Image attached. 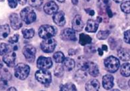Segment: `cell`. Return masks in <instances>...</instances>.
Masks as SVG:
<instances>
[{"label":"cell","instance_id":"cell-1","mask_svg":"<svg viewBox=\"0 0 130 91\" xmlns=\"http://www.w3.org/2000/svg\"><path fill=\"white\" fill-rule=\"evenodd\" d=\"M30 72V67L25 63H19L15 67L14 73L15 77L19 80L23 81L28 77Z\"/></svg>","mask_w":130,"mask_h":91},{"label":"cell","instance_id":"cell-2","mask_svg":"<svg viewBox=\"0 0 130 91\" xmlns=\"http://www.w3.org/2000/svg\"><path fill=\"white\" fill-rule=\"evenodd\" d=\"M21 19L26 24H31L35 21L37 16L34 10L31 7H27L21 10L20 13Z\"/></svg>","mask_w":130,"mask_h":91},{"label":"cell","instance_id":"cell-3","mask_svg":"<svg viewBox=\"0 0 130 91\" xmlns=\"http://www.w3.org/2000/svg\"><path fill=\"white\" fill-rule=\"evenodd\" d=\"M35 79L44 85H49L52 82L51 73L47 69H39L35 72Z\"/></svg>","mask_w":130,"mask_h":91},{"label":"cell","instance_id":"cell-4","mask_svg":"<svg viewBox=\"0 0 130 91\" xmlns=\"http://www.w3.org/2000/svg\"><path fill=\"white\" fill-rule=\"evenodd\" d=\"M57 33L56 28L50 25H43L39 29V35L43 39L53 37Z\"/></svg>","mask_w":130,"mask_h":91},{"label":"cell","instance_id":"cell-5","mask_svg":"<svg viewBox=\"0 0 130 91\" xmlns=\"http://www.w3.org/2000/svg\"><path fill=\"white\" fill-rule=\"evenodd\" d=\"M120 65V60L116 57L110 56L104 60V66L108 72L113 73L118 70Z\"/></svg>","mask_w":130,"mask_h":91},{"label":"cell","instance_id":"cell-6","mask_svg":"<svg viewBox=\"0 0 130 91\" xmlns=\"http://www.w3.org/2000/svg\"><path fill=\"white\" fill-rule=\"evenodd\" d=\"M57 46V41L53 37L44 39L41 43V48L45 53H52Z\"/></svg>","mask_w":130,"mask_h":91},{"label":"cell","instance_id":"cell-7","mask_svg":"<svg viewBox=\"0 0 130 91\" xmlns=\"http://www.w3.org/2000/svg\"><path fill=\"white\" fill-rule=\"evenodd\" d=\"M23 54L25 57L26 60L29 63H32L35 60L36 55V49L31 45H27L23 48Z\"/></svg>","mask_w":130,"mask_h":91},{"label":"cell","instance_id":"cell-8","mask_svg":"<svg viewBox=\"0 0 130 91\" xmlns=\"http://www.w3.org/2000/svg\"><path fill=\"white\" fill-rule=\"evenodd\" d=\"M53 66V60L50 57L41 56L37 61V67L39 69H48Z\"/></svg>","mask_w":130,"mask_h":91},{"label":"cell","instance_id":"cell-9","mask_svg":"<svg viewBox=\"0 0 130 91\" xmlns=\"http://www.w3.org/2000/svg\"><path fill=\"white\" fill-rule=\"evenodd\" d=\"M60 37L66 41H75L76 40L75 31L70 28H67L62 30L60 33Z\"/></svg>","mask_w":130,"mask_h":91},{"label":"cell","instance_id":"cell-10","mask_svg":"<svg viewBox=\"0 0 130 91\" xmlns=\"http://www.w3.org/2000/svg\"><path fill=\"white\" fill-rule=\"evenodd\" d=\"M16 58L17 55L14 51H11L4 55L3 61L9 67H13L16 65Z\"/></svg>","mask_w":130,"mask_h":91},{"label":"cell","instance_id":"cell-11","mask_svg":"<svg viewBox=\"0 0 130 91\" xmlns=\"http://www.w3.org/2000/svg\"><path fill=\"white\" fill-rule=\"evenodd\" d=\"M11 27L14 30H18L22 27V21L17 13H11L9 16Z\"/></svg>","mask_w":130,"mask_h":91},{"label":"cell","instance_id":"cell-12","mask_svg":"<svg viewBox=\"0 0 130 91\" xmlns=\"http://www.w3.org/2000/svg\"><path fill=\"white\" fill-rule=\"evenodd\" d=\"M53 19L55 23L58 26L62 27L66 23V19H65V14L63 11H59L53 14Z\"/></svg>","mask_w":130,"mask_h":91},{"label":"cell","instance_id":"cell-13","mask_svg":"<svg viewBox=\"0 0 130 91\" xmlns=\"http://www.w3.org/2000/svg\"><path fill=\"white\" fill-rule=\"evenodd\" d=\"M85 70L93 77H96L100 74L99 68L97 64L94 62H91V61L88 62L87 66L86 67Z\"/></svg>","mask_w":130,"mask_h":91},{"label":"cell","instance_id":"cell-14","mask_svg":"<svg viewBox=\"0 0 130 91\" xmlns=\"http://www.w3.org/2000/svg\"><path fill=\"white\" fill-rule=\"evenodd\" d=\"M84 22L80 15H76L74 17L72 22V29L75 31H81L84 27Z\"/></svg>","mask_w":130,"mask_h":91},{"label":"cell","instance_id":"cell-15","mask_svg":"<svg viewBox=\"0 0 130 91\" xmlns=\"http://www.w3.org/2000/svg\"><path fill=\"white\" fill-rule=\"evenodd\" d=\"M43 10L48 15H53L58 10V6L54 2H49L46 3L43 7Z\"/></svg>","mask_w":130,"mask_h":91},{"label":"cell","instance_id":"cell-16","mask_svg":"<svg viewBox=\"0 0 130 91\" xmlns=\"http://www.w3.org/2000/svg\"><path fill=\"white\" fill-rule=\"evenodd\" d=\"M113 77L111 74H106L102 78V86L106 90H110L114 85Z\"/></svg>","mask_w":130,"mask_h":91},{"label":"cell","instance_id":"cell-17","mask_svg":"<svg viewBox=\"0 0 130 91\" xmlns=\"http://www.w3.org/2000/svg\"><path fill=\"white\" fill-rule=\"evenodd\" d=\"M99 27V23L94 19H88L86 25L85 30L88 33H95Z\"/></svg>","mask_w":130,"mask_h":91},{"label":"cell","instance_id":"cell-18","mask_svg":"<svg viewBox=\"0 0 130 91\" xmlns=\"http://www.w3.org/2000/svg\"><path fill=\"white\" fill-rule=\"evenodd\" d=\"M100 87V84L99 81L96 79L90 80L85 84V89L88 91L98 90Z\"/></svg>","mask_w":130,"mask_h":91},{"label":"cell","instance_id":"cell-19","mask_svg":"<svg viewBox=\"0 0 130 91\" xmlns=\"http://www.w3.org/2000/svg\"><path fill=\"white\" fill-rule=\"evenodd\" d=\"M86 77H87V72L82 69H78L74 74V79L78 83L84 82Z\"/></svg>","mask_w":130,"mask_h":91},{"label":"cell","instance_id":"cell-20","mask_svg":"<svg viewBox=\"0 0 130 91\" xmlns=\"http://www.w3.org/2000/svg\"><path fill=\"white\" fill-rule=\"evenodd\" d=\"M62 66L64 69L68 71H71L75 67V61L70 58H65L62 62Z\"/></svg>","mask_w":130,"mask_h":91},{"label":"cell","instance_id":"cell-21","mask_svg":"<svg viewBox=\"0 0 130 91\" xmlns=\"http://www.w3.org/2000/svg\"><path fill=\"white\" fill-rule=\"evenodd\" d=\"M119 58L123 61L129 60V51L125 48H120L118 50Z\"/></svg>","mask_w":130,"mask_h":91},{"label":"cell","instance_id":"cell-22","mask_svg":"<svg viewBox=\"0 0 130 91\" xmlns=\"http://www.w3.org/2000/svg\"><path fill=\"white\" fill-rule=\"evenodd\" d=\"M10 33V27L9 25L5 24L0 25V40L5 39Z\"/></svg>","mask_w":130,"mask_h":91},{"label":"cell","instance_id":"cell-23","mask_svg":"<svg viewBox=\"0 0 130 91\" xmlns=\"http://www.w3.org/2000/svg\"><path fill=\"white\" fill-rule=\"evenodd\" d=\"M92 38L88 35L86 34H84V33H81L80 34V36H79V43L82 46H85V45H87L88 44H90L92 43Z\"/></svg>","mask_w":130,"mask_h":91},{"label":"cell","instance_id":"cell-24","mask_svg":"<svg viewBox=\"0 0 130 91\" xmlns=\"http://www.w3.org/2000/svg\"><path fill=\"white\" fill-rule=\"evenodd\" d=\"M11 79V74L7 69L3 67L0 69V79L7 81Z\"/></svg>","mask_w":130,"mask_h":91},{"label":"cell","instance_id":"cell-25","mask_svg":"<svg viewBox=\"0 0 130 91\" xmlns=\"http://www.w3.org/2000/svg\"><path fill=\"white\" fill-rule=\"evenodd\" d=\"M89 62V60H88L87 58L84 56H80L78 58L77 60V64L78 67L80 68V69H82L83 70H85L86 67L87 66L88 63Z\"/></svg>","mask_w":130,"mask_h":91},{"label":"cell","instance_id":"cell-26","mask_svg":"<svg viewBox=\"0 0 130 91\" xmlns=\"http://www.w3.org/2000/svg\"><path fill=\"white\" fill-rule=\"evenodd\" d=\"M130 65L129 63L123 64L121 66L120 68V72L122 76L125 77H128L130 75V70H129Z\"/></svg>","mask_w":130,"mask_h":91},{"label":"cell","instance_id":"cell-27","mask_svg":"<svg viewBox=\"0 0 130 91\" xmlns=\"http://www.w3.org/2000/svg\"><path fill=\"white\" fill-rule=\"evenodd\" d=\"M12 47L6 43H0V55H4L9 51H11Z\"/></svg>","mask_w":130,"mask_h":91},{"label":"cell","instance_id":"cell-28","mask_svg":"<svg viewBox=\"0 0 130 91\" xmlns=\"http://www.w3.org/2000/svg\"><path fill=\"white\" fill-rule=\"evenodd\" d=\"M23 37L27 39H31L35 35V30L33 29H24L22 30Z\"/></svg>","mask_w":130,"mask_h":91},{"label":"cell","instance_id":"cell-29","mask_svg":"<svg viewBox=\"0 0 130 91\" xmlns=\"http://www.w3.org/2000/svg\"><path fill=\"white\" fill-rule=\"evenodd\" d=\"M60 90H77V88L76 87V86L73 83H66L64 84H61L60 86Z\"/></svg>","mask_w":130,"mask_h":91},{"label":"cell","instance_id":"cell-30","mask_svg":"<svg viewBox=\"0 0 130 91\" xmlns=\"http://www.w3.org/2000/svg\"><path fill=\"white\" fill-rule=\"evenodd\" d=\"M65 57L61 51H57L56 52L54 55H53V59L55 62L57 63H61L63 62V60H64Z\"/></svg>","mask_w":130,"mask_h":91},{"label":"cell","instance_id":"cell-31","mask_svg":"<svg viewBox=\"0 0 130 91\" xmlns=\"http://www.w3.org/2000/svg\"><path fill=\"white\" fill-rule=\"evenodd\" d=\"M111 4V0H98V5L100 8L105 9L108 7H110Z\"/></svg>","mask_w":130,"mask_h":91},{"label":"cell","instance_id":"cell-32","mask_svg":"<svg viewBox=\"0 0 130 91\" xmlns=\"http://www.w3.org/2000/svg\"><path fill=\"white\" fill-rule=\"evenodd\" d=\"M110 34V32L108 30H105V31H100L97 33V38L100 40H105L109 37Z\"/></svg>","mask_w":130,"mask_h":91},{"label":"cell","instance_id":"cell-33","mask_svg":"<svg viewBox=\"0 0 130 91\" xmlns=\"http://www.w3.org/2000/svg\"><path fill=\"white\" fill-rule=\"evenodd\" d=\"M64 69L63 66L58 65L54 70L55 76L58 78L62 77L64 75Z\"/></svg>","mask_w":130,"mask_h":91},{"label":"cell","instance_id":"cell-34","mask_svg":"<svg viewBox=\"0 0 130 91\" xmlns=\"http://www.w3.org/2000/svg\"><path fill=\"white\" fill-rule=\"evenodd\" d=\"M121 9L123 13H130V2L127 1V2H123L121 4Z\"/></svg>","mask_w":130,"mask_h":91},{"label":"cell","instance_id":"cell-35","mask_svg":"<svg viewBox=\"0 0 130 91\" xmlns=\"http://www.w3.org/2000/svg\"><path fill=\"white\" fill-rule=\"evenodd\" d=\"M44 0H29V4L32 7H40L43 3Z\"/></svg>","mask_w":130,"mask_h":91},{"label":"cell","instance_id":"cell-36","mask_svg":"<svg viewBox=\"0 0 130 91\" xmlns=\"http://www.w3.org/2000/svg\"><path fill=\"white\" fill-rule=\"evenodd\" d=\"M96 51V49H95L94 45H90V44H88V45H87V46H86V47L84 48V52H86V53L94 54Z\"/></svg>","mask_w":130,"mask_h":91},{"label":"cell","instance_id":"cell-37","mask_svg":"<svg viewBox=\"0 0 130 91\" xmlns=\"http://www.w3.org/2000/svg\"><path fill=\"white\" fill-rule=\"evenodd\" d=\"M19 35L18 34H15L12 37H11L9 39V43L10 44H15L19 41Z\"/></svg>","mask_w":130,"mask_h":91},{"label":"cell","instance_id":"cell-38","mask_svg":"<svg viewBox=\"0 0 130 91\" xmlns=\"http://www.w3.org/2000/svg\"><path fill=\"white\" fill-rule=\"evenodd\" d=\"M129 37H130V31L127 30V31L124 32L123 34V39L124 41L127 44H129Z\"/></svg>","mask_w":130,"mask_h":91},{"label":"cell","instance_id":"cell-39","mask_svg":"<svg viewBox=\"0 0 130 91\" xmlns=\"http://www.w3.org/2000/svg\"><path fill=\"white\" fill-rule=\"evenodd\" d=\"M8 2V5L11 8H15L17 6V0H7Z\"/></svg>","mask_w":130,"mask_h":91},{"label":"cell","instance_id":"cell-40","mask_svg":"<svg viewBox=\"0 0 130 91\" xmlns=\"http://www.w3.org/2000/svg\"><path fill=\"white\" fill-rule=\"evenodd\" d=\"M106 9V13L108 15V16L109 17H113V14H112V11H111V9H110V7H108L107 8L105 9Z\"/></svg>","mask_w":130,"mask_h":91},{"label":"cell","instance_id":"cell-41","mask_svg":"<svg viewBox=\"0 0 130 91\" xmlns=\"http://www.w3.org/2000/svg\"><path fill=\"white\" fill-rule=\"evenodd\" d=\"M85 10H86V11L89 14L90 16H94V14H95L94 11L92 10V9H86Z\"/></svg>","mask_w":130,"mask_h":91},{"label":"cell","instance_id":"cell-42","mask_svg":"<svg viewBox=\"0 0 130 91\" xmlns=\"http://www.w3.org/2000/svg\"><path fill=\"white\" fill-rule=\"evenodd\" d=\"M94 0H84V3L88 5H92L94 3Z\"/></svg>","mask_w":130,"mask_h":91},{"label":"cell","instance_id":"cell-43","mask_svg":"<svg viewBox=\"0 0 130 91\" xmlns=\"http://www.w3.org/2000/svg\"><path fill=\"white\" fill-rule=\"evenodd\" d=\"M17 2L20 5H25L26 3H27V0H17Z\"/></svg>","mask_w":130,"mask_h":91},{"label":"cell","instance_id":"cell-44","mask_svg":"<svg viewBox=\"0 0 130 91\" xmlns=\"http://www.w3.org/2000/svg\"><path fill=\"white\" fill-rule=\"evenodd\" d=\"M98 53H99L100 56H102L103 55V50L101 48L98 49Z\"/></svg>","mask_w":130,"mask_h":91},{"label":"cell","instance_id":"cell-45","mask_svg":"<svg viewBox=\"0 0 130 91\" xmlns=\"http://www.w3.org/2000/svg\"><path fill=\"white\" fill-rule=\"evenodd\" d=\"M96 21H98V22L99 23H101L102 21V18L101 17H100V16H98V17H97V19H96Z\"/></svg>","mask_w":130,"mask_h":91},{"label":"cell","instance_id":"cell-46","mask_svg":"<svg viewBox=\"0 0 130 91\" xmlns=\"http://www.w3.org/2000/svg\"><path fill=\"white\" fill-rule=\"evenodd\" d=\"M102 49L104 50V51H108V47L106 46V45H103Z\"/></svg>","mask_w":130,"mask_h":91},{"label":"cell","instance_id":"cell-47","mask_svg":"<svg viewBox=\"0 0 130 91\" xmlns=\"http://www.w3.org/2000/svg\"><path fill=\"white\" fill-rule=\"evenodd\" d=\"M72 1V3L74 5H77L78 2V0H71Z\"/></svg>","mask_w":130,"mask_h":91},{"label":"cell","instance_id":"cell-48","mask_svg":"<svg viewBox=\"0 0 130 91\" xmlns=\"http://www.w3.org/2000/svg\"><path fill=\"white\" fill-rule=\"evenodd\" d=\"M7 90H8V91H9V90H17V88H15V87H10V88H9Z\"/></svg>","mask_w":130,"mask_h":91},{"label":"cell","instance_id":"cell-49","mask_svg":"<svg viewBox=\"0 0 130 91\" xmlns=\"http://www.w3.org/2000/svg\"><path fill=\"white\" fill-rule=\"evenodd\" d=\"M3 67H4V64L2 63V62L0 61V69H2V68H3Z\"/></svg>","mask_w":130,"mask_h":91},{"label":"cell","instance_id":"cell-50","mask_svg":"<svg viewBox=\"0 0 130 91\" xmlns=\"http://www.w3.org/2000/svg\"><path fill=\"white\" fill-rule=\"evenodd\" d=\"M115 2H116V3H120V2H122L123 0H113Z\"/></svg>","mask_w":130,"mask_h":91},{"label":"cell","instance_id":"cell-51","mask_svg":"<svg viewBox=\"0 0 130 91\" xmlns=\"http://www.w3.org/2000/svg\"><path fill=\"white\" fill-rule=\"evenodd\" d=\"M58 2H60V3H64V2L66 1V0H57Z\"/></svg>","mask_w":130,"mask_h":91},{"label":"cell","instance_id":"cell-52","mask_svg":"<svg viewBox=\"0 0 130 91\" xmlns=\"http://www.w3.org/2000/svg\"><path fill=\"white\" fill-rule=\"evenodd\" d=\"M5 0H0V2H4Z\"/></svg>","mask_w":130,"mask_h":91}]
</instances>
